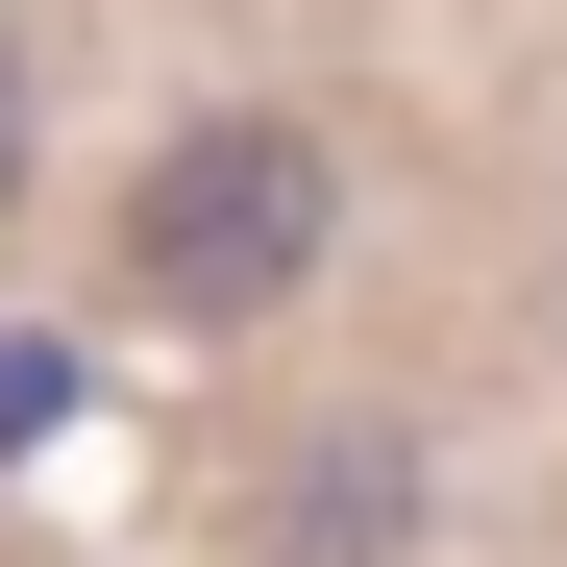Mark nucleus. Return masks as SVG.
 Returning <instances> with one entry per match:
<instances>
[{"label":"nucleus","mask_w":567,"mask_h":567,"mask_svg":"<svg viewBox=\"0 0 567 567\" xmlns=\"http://www.w3.org/2000/svg\"><path fill=\"white\" fill-rule=\"evenodd\" d=\"M0 198H25V25H0Z\"/></svg>","instance_id":"nucleus-3"},{"label":"nucleus","mask_w":567,"mask_h":567,"mask_svg":"<svg viewBox=\"0 0 567 567\" xmlns=\"http://www.w3.org/2000/svg\"><path fill=\"white\" fill-rule=\"evenodd\" d=\"M395 518H420V468H395V444H321V468H297V567H370Z\"/></svg>","instance_id":"nucleus-2"},{"label":"nucleus","mask_w":567,"mask_h":567,"mask_svg":"<svg viewBox=\"0 0 567 567\" xmlns=\"http://www.w3.org/2000/svg\"><path fill=\"white\" fill-rule=\"evenodd\" d=\"M321 223H346L321 124H173L148 198H124V297H148V321H271V297L321 271Z\"/></svg>","instance_id":"nucleus-1"}]
</instances>
